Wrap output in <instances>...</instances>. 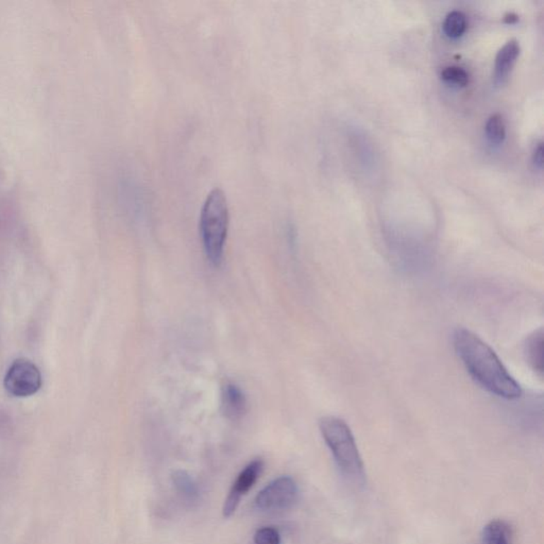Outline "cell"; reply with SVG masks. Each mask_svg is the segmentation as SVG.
Here are the masks:
<instances>
[{
    "label": "cell",
    "instance_id": "obj_1",
    "mask_svg": "<svg viewBox=\"0 0 544 544\" xmlns=\"http://www.w3.org/2000/svg\"><path fill=\"white\" fill-rule=\"evenodd\" d=\"M455 351L478 385L499 398L516 400L522 390L495 351L467 329H457L453 336Z\"/></svg>",
    "mask_w": 544,
    "mask_h": 544
},
{
    "label": "cell",
    "instance_id": "obj_2",
    "mask_svg": "<svg viewBox=\"0 0 544 544\" xmlns=\"http://www.w3.org/2000/svg\"><path fill=\"white\" fill-rule=\"evenodd\" d=\"M319 428L342 478L354 486H364V461L348 424L335 416H325L319 421Z\"/></svg>",
    "mask_w": 544,
    "mask_h": 544
},
{
    "label": "cell",
    "instance_id": "obj_3",
    "mask_svg": "<svg viewBox=\"0 0 544 544\" xmlns=\"http://www.w3.org/2000/svg\"><path fill=\"white\" fill-rule=\"evenodd\" d=\"M229 220L226 194L220 188H214L203 203L199 228L207 258L216 267L222 264L224 258Z\"/></svg>",
    "mask_w": 544,
    "mask_h": 544
},
{
    "label": "cell",
    "instance_id": "obj_4",
    "mask_svg": "<svg viewBox=\"0 0 544 544\" xmlns=\"http://www.w3.org/2000/svg\"><path fill=\"white\" fill-rule=\"evenodd\" d=\"M42 384L41 371L27 358L14 361L8 369L4 381L8 394L16 398L33 396L41 389Z\"/></svg>",
    "mask_w": 544,
    "mask_h": 544
},
{
    "label": "cell",
    "instance_id": "obj_5",
    "mask_svg": "<svg viewBox=\"0 0 544 544\" xmlns=\"http://www.w3.org/2000/svg\"><path fill=\"white\" fill-rule=\"evenodd\" d=\"M298 497V486L289 476H281L267 485L255 497V505L264 512L287 509Z\"/></svg>",
    "mask_w": 544,
    "mask_h": 544
},
{
    "label": "cell",
    "instance_id": "obj_6",
    "mask_svg": "<svg viewBox=\"0 0 544 544\" xmlns=\"http://www.w3.org/2000/svg\"><path fill=\"white\" fill-rule=\"evenodd\" d=\"M262 469H264V463L260 459H256V461L250 463L239 473L238 478H236L234 484H233L228 497H226V502H224V516L226 518H230L234 514L235 510L238 507L241 497L247 495L248 491L253 487V485L255 484L256 480H258L260 474H262Z\"/></svg>",
    "mask_w": 544,
    "mask_h": 544
},
{
    "label": "cell",
    "instance_id": "obj_7",
    "mask_svg": "<svg viewBox=\"0 0 544 544\" xmlns=\"http://www.w3.org/2000/svg\"><path fill=\"white\" fill-rule=\"evenodd\" d=\"M222 406L229 420H241L247 411V399L243 390L235 384H226L222 387Z\"/></svg>",
    "mask_w": 544,
    "mask_h": 544
},
{
    "label": "cell",
    "instance_id": "obj_8",
    "mask_svg": "<svg viewBox=\"0 0 544 544\" xmlns=\"http://www.w3.org/2000/svg\"><path fill=\"white\" fill-rule=\"evenodd\" d=\"M520 54V45L516 40L507 42L497 52L495 58V77L497 82L503 83L509 77L516 59Z\"/></svg>",
    "mask_w": 544,
    "mask_h": 544
},
{
    "label": "cell",
    "instance_id": "obj_9",
    "mask_svg": "<svg viewBox=\"0 0 544 544\" xmlns=\"http://www.w3.org/2000/svg\"><path fill=\"white\" fill-rule=\"evenodd\" d=\"M524 354L527 364L542 377L543 375V331L533 332L528 336L524 344Z\"/></svg>",
    "mask_w": 544,
    "mask_h": 544
},
{
    "label": "cell",
    "instance_id": "obj_10",
    "mask_svg": "<svg viewBox=\"0 0 544 544\" xmlns=\"http://www.w3.org/2000/svg\"><path fill=\"white\" fill-rule=\"evenodd\" d=\"M480 544H512L509 525L505 521H491L483 528Z\"/></svg>",
    "mask_w": 544,
    "mask_h": 544
},
{
    "label": "cell",
    "instance_id": "obj_11",
    "mask_svg": "<svg viewBox=\"0 0 544 544\" xmlns=\"http://www.w3.org/2000/svg\"><path fill=\"white\" fill-rule=\"evenodd\" d=\"M467 29V18L461 11H452L445 16L443 30L452 39H457L465 33Z\"/></svg>",
    "mask_w": 544,
    "mask_h": 544
},
{
    "label": "cell",
    "instance_id": "obj_12",
    "mask_svg": "<svg viewBox=\"0 0 544 544\" xmlns=\"http://www.w3.org/2000/svg\"><path fill=\"white\" fill-rule=\"evenodd\" d=\"M486 135L492 144H503L506 138V126L503 117L500 114H493L486 123Z\"/></svg>",
    "mask_w": 544,
    "mask_h": 544
},
{
    "label": "cell",
    "instance_id": "obj_13",
    "mask_svg": "<svg viewBox=\"0 0 544 544\" xmlns=\"http://www.w3.org/2000/svg\"><path fill=\"white\" fill-rule=\"evenodd\" d=\"M441 78L447 83L465 86L469 82V75L465 69L459 66H447L441 71Z\"/></svg>",
    "mask_w": 544,
    "mask_h": 544
},
{
    "label": "cell",
    "instance_id": "obj_14",
    "mask_svg": "<svg viewBox=\"0 0 544 544\" xmlns=\"http://www.w3.org/2000/svg\"><path fill=\"white\" fill-rule=\"evenodd\" d=\"M174 485L180 492L183 493L186 497H193L197 495V488L193 483L192 478L186 472L176 471L172 476Z\"/></svg>",
    "mask_w": 544,
    "mask_h": 544
},
{
    "label": "cell",
    "instance_id": "obj_15",
    "mask_svg": "<svg viewBox=\"0 0 544 544\" xmlns=\"http://www.w3.org/2000/svg\"><path fill=\"white\" fill-rule=\"evenodd\" d=\"M254 544H281L280 533L274 527H262L254 535Z\"/></svg>",
    "mask_w": 544,
    "mask_h": 544
},
{
    "label": "cell",
    "instance_id": "obj_16",
    "mask_svg": "<svg viewBox=\"0 0 544 544\" xmlns=\"http://www.w3.org/2000/svg\"><path fill=\"white\" fill-rule=\"evenodd\" d=\"M533 162L538 168L541 169L542 165H543V146L541 143L538 144L533 153Z\"/></svg>",
    "mask_w": 544,
    "mask_h": 544
}]
</instances>
